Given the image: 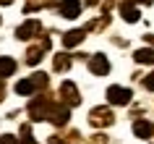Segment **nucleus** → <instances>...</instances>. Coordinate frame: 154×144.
Wrapping results in <instances>:
<instances>
[{"label": "nucleus", "mask_w": 154, "mask_h": 144, "mask_svg": "<svg viewBox=\"0 0 154 144\" xmlns=\"http://www.w3.org/2000/svg\"><path fill=\"white\" fill-rule=\"evenodd\" d=\"M112 120H115V115H112V110L110 107H94V110L89 113V123L91 126H112Z\"/></svg>", "instance_id": "20e7f679"}, {"label": "nucleus", "mask_w": 154, "mask_h": 144, "mask_svg": "<svg viewBox=\"0 0 154 144\" xmlns=\"http://www.w3.org/2000/svg\"><path fill=\"white\" fill-rule=\"evenodd\" d=\"M133 3H144V5H152L154 0H133Z\"/></svg>", "instance_id": "5701e85b"}, {"label": "nucleus", "mask_w": 154, "mask_h": 144, "mask_svg": "<svg viewBox=\"0 0 154 144\" xmlns=\"http://www.w3.org/2000/svg\"><path fill=\"white\" fill-rule=\"evenodd\" d=\"M52 107H55V100L52 97H47V94L34 97L32 102H29V115H32V120H47Z\"/></svg>", "instance_id": "f257e3e1"}, {"label": "nucleus", "mask_w": 154, "mask_h": 144, "mask_svg": "<svg viewBox=\"0 0 154 144\" xmlns=\"http://www.w3.org/2000/svg\"><path fill=\"white\" fill-rule=\"evenodd\" d=\"M11 3H13V0H0V5H11Z\"/></svg>", "instance_id": "b1692460"}, {"label": "nucleus", "mask_w": 154, "mask_h": 144, "mask_svg": "<svg viewBox=\"0 0 154 144\" xmlns=\"http://www.w3.org/2000/svg\"><path fill=\"white\" fill-rule=\"evenodd\" d=\"M120 16L125 18L128 24H136L138 18H141V16H138V8L133 5V3H120Z\"/></svg>", "instance_id": "ddd939ff"}, {"label": "nucleus", "mask_w": 154, "mask_h": 144, "mask_svg": "<svg viewBox=\"0 0 154 144\" xmlns=\"http://www.w3.org/2000/svg\"><path fill=\"white\" fill-rule=\"evenodd\" d=\"M3 97H5V84H3V79H0V102H3Z\"/></svg>", "instance_id": "412c9836"}, {"label": "nucleus", "mask_w": 154, "mask_h": 144, "mask_svg": "<svg viewBox=\"0 0 154 144\" xmlns=\"http://www.w3.org/2000/svg\"><path fill=\"white\" fill-rule=\"evenodd\" d=\"M84 37H86V29H71V32L63 34V45L65 47H76V45H81Z\"/></svg>", "instance_id": "9b49d317"}, {"label": "nucleus", "mask_w": 154, "mask_h": 144, "mask_svg": "<svg viewBox=\"0 0 154 144\" xmlns=\"http://www.w3.org/2000/svg\"><path fill=\"white\" fill-rule=\"evenodd\" d=\"M57 11H60L65 18H76L79 13H81V3H79V0H60Z\"/></svg>", "instance_id": "9d476101"}, {"label": "nucleus", "mask_w": 154, "mask_h": 144, "mask_svg": "<svg viewBox=\"0 0 154 144\" xmlns=\"http://www.w3.org/2000/svg\"><path fill=\"white\" fill-rule=\"evenodd\" d=\"M133 134L138 139H149V136H154V123L152 120H136L133 123Z\"/></svg>", "instance_id": "f8f14e48"}, {"label": "nucleus", "mask_w": 154, "mask_h": 144, "mask_svg": "<svg viewBox=\"0 0 154 144\" xmlns=\"http://www.w3.org/2000/svg\"><path fill=\"white\" fill-rule=\"evenodd\" d=\"M68 118H71V107L65 102H55V107H52V113H50V123H55V126H65L68 123Z\"/></svg>", "instance_id": "6e6552de"}, {"label": "nucleus", "mask_w": 154, "mask_h": 144, "mask_svg": "<svg viewBox=\"0 0 154 144\" xmlns=\"http://www.w3.org/2000/svg\"><path fill=\"white\" fill-rule=\"evenodd\" d=\"M60 102H65L68 107L81 102V94H79V89H76L73 81H63V84H60Z\"/></svg>", "instance_id": "7ed1b4c3"}, {"label": "nucleus", "mask_w": 154, "mask_h": 144, "mask_svg": "<svg viewBox=\"0 0 154 144\" xmlns=\"http://www.w3.org/2000/svg\"><path fill=\"white\" fill-rule=\"evenodd\" d=\"M39 32H42V24L37 18H29V21H24V24L16 29V37L18 40H32V37H37Z\"/></svg>", "instance_id": "0eeeda50"}, {"label": "nucleus", "mask_w": 154, "mask_h": 144, "mask_svg": "<svg viewBox=\"0 0 154 144\" xmlns=\"http://www.w3.org/2000/svg\"><path fill=\"white\" fill-rule=\"evenodd\" d=\"M21 134H24L21 144H39V142H37V139L32 136V126H29V123H24V126H21Z\"/></svg>", "instance_id": "f3484780"}, {"label": "nucleus", "mask_w": 154, "mask_h": 144, "mask_svg": "<svg viewBox=\"0 0 154 144\" xmlns=\"http://www.w3.org/2000/svg\"><path fill=\"white\" fill-rule=\"evenodd\" d=\"M144 40L149 42V45H154V34H144Z\"/></svg>", "instance_id": "4be33fe9"}, {"label": "nucleus", "mask_w": 154, "mask_h": 144, "mask_svg": "<svg viewBox=\"0 0 154 144\" xmlns=\"http://www.w3.org/2000/svg\"><path fill=\"white\" fill-rule=\"evenodd\" d=\"M133 60L136 63H154V50L152 47H141L133 53Z\"/></svg>", "instance_id": "2eb2a0df"}, {"label": "nucleus", "mask_w": 154, "mask_h": 144, "mask_svg": "<svg viewBox=\"0 0 154 144\" xmlns=\"http://www.w3.org/2000/svg\"><path fill=\"white\" fill-rule=\"evenodd\" d=\"M144 87L149 89V92H154V71H152V73H149V76L144 79Z\"/></svg>", "instance_id": "6ab92c4d"}, {"label": "nucleus", "mask_w": 154, "mask_h": 144, "mask_svg": "<svg viewBox=\"0 0 154 144\" xmlns=\"http://www.w3.org/2000/svg\"><path fill=\"white\" fill-rule=\"evenodd\" d=\"M131 97H133V92L125 87H110L107 89V102L110 105H128Z\"/></svg>", "instance_id": "423d86ee"}, {"label": "nucleus", "mask_w": 154, "mask_h": 144, "mask_svg": "<svg viewBox=\"0 0 154 144\" xmlns=\"http://www.w3.org/2000/svg\"><path fill=\"white\" fill-rule=\"evenodd\" d=\"M47 87V73H32L29 79H21L16 84V94H34L37 89Z\"/></svg>", "instance_id": "f03ea898"}, {"label": "nucleus", "mask_w": 154, "mask_h": 144, "mask_svg": "<svg viewBox=\"0 0 154 144\" xmlns=\"http://www.w3.org/2000/svg\"><path fill=\"white\" fill-rule=\"evenodd\" d=\"M91 142H94V144H107V136L105 134H97V136H91Z\"/></svg>", "instance_id": "aec40b11"}, {"label": "nucleus", "mask_w": 154, "mask_h": 144, "mask_svg": "<svg viewBox=\"0 0 154 144\" xmlns=\"http://www.w3.org/2000/svg\"><path fill=\"white\" fill-rule=\"evenodd\" d=\"M0 144H21V139H16L13 134H3L0 136Z\"/></svg>", "instance_id": "a211bd4d"}, {"label": "nucleus", "mask_w": 154, "mask_h": 144, "mask_svg": "<svg viewBox=\"0 0 154 144\" xmlns=\"http://www.w3.org/2000/svg\"><path fill=\"white\" fill-rule=\"evenodd\" d=\"M68 68H71V58L65 55V53L55 55V71H68Z\"/></svg>", "instance_id": "dca6fc26"}, {"label": "nucleus", "mask_w": 154, "mask_h": 144, "mask_svg": "<svg viewBox=\"0 0 154 144\" xmlns=\"http://www.w3.org/2000/svg\"><path fill=\"white\" fill-rule=\"evenodd\" d=\"M89 71L94 76H107L110 73V60L105 55H91L89 58Z\"/></svg>", "instance_id": "1a4fd4ad"}, {"label": "nucleus", "mask_w": 154, "mask_h": 144, "mask_svg": "<svg viewBox=\"0 0 154 144\" xmlns=\"http://www.w3.org/2000/svg\"><path fill=\"white\" fill-rule=\"evenodd\" d=\"M47 50H50V37L45 34L39 45L29 47V53H26V63H29V66H37V63L42 60V58H45V53H47Z\"/></svg>", "instance_id": "39448f33"}, {"label": "nucleus", "mask_w": 154, "mask_h": 144, "mask_svg": "<svg viewBox=\"0 0 154 144\" xmlns=\"http://www.w3.org/2000/svg\"><path fill=\"white\" fill-rule=\"evenodd\" d=\"M16 71V60L8 55H0V79H5V76H13Z\"/></svg>", "instance_id": "4468645a"}, {"label": "nucleus", "mask_w": 154, "mask_h": 144, "mask_svg": "<svg viewBox=\"0 0 154 144\" xmlns=\"http://www.w3.org/2000/svg\"><path fill=\"white\" fill-rule=\"evenodd\" d=\"M0 21H3V18H0Z\"/></svg>", "instance_id": "393cba45"}]
</instances>
